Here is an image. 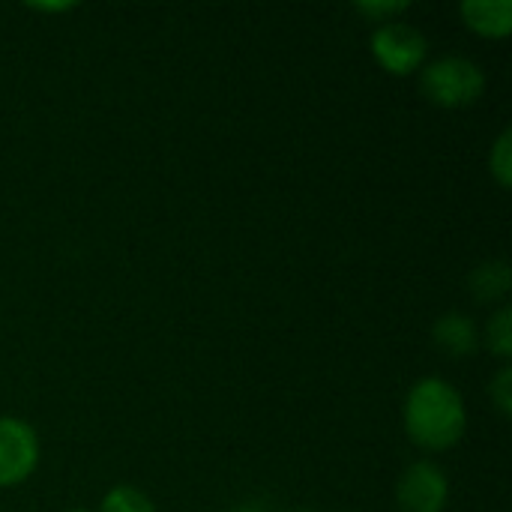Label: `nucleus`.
I'll return each mask as SVG.
<instances>
[{"label": "nucleus", "instance_id": "6", "mask_svg": "<svg viewBox=\"0 0 512 512\" xmlns=\"http://www.w3.org/2000/svg\"><path fill=\"white\" fill-rule=\"evenodd\" d=\"M432 342L438 351H444L453 360H465V357H474L480 351L477 324L471 318H465L462 312L441 315L432 327Z\"/></svg>", "mask_w": 512, "mask_h": 512}, {"label": "nucleus", "instance_id": "5", "mask_svg": "<svg viewBox=\"0 0 512 512\" xmlns=\"http://www.w3.org/2000/svg\"><path fill=\"white\" fill-rule=\"evenodd\" d=\"M396 504L402 512H444L450 504V480L441 465L420 459L408 465L396 483Z\"/></svg>", "mask_w": 512, "mask_h": 512}, {"label": "nucleus", "instance_id": "3", "mask_svg": "<svg viewBox=\"0 0 512 512\" xmlns=\"http://www.w3.org/2000/svg\"><path fill=\"white\" fill-rule=\"evenodd\" d=\"M369 51L387 75L408 78L423 69L426 54H429V39L423 36L420 27L399 18V21H387L372 30Z\"/></svg>", "mask_w": 512, "mask_h": 512}, {"label": "nucleus", "instance_id": "10", "mask_svg": "<svg viewBox=\"0 0 512 512\" xmlns=\"http://www.w3.org/2000/svg\"><path fill=\"white\" fill-rule=\"evenodd\" d=\"M486 348L498 357V360H510L512 357V309L501 306L489 324H486Z\"/></svg>", "mask_w": 512, "mask_h": 512}, {"label": "nucleus", "instance_id": "1", "mask_svg": "<svg viewBox=\"0 0 512 512\" xmlns=\"http://www.w3.org/2000/svg\"><path fill=\"white\" fill-rule=\"evenodd\" d=\"M408 441L426 453L453 450L468 432V408L462 393L444 378H420L402 405Z\"/></svg>", "mask_w": 512, "mask_h": 512}, {"label": "nucleus", "instance_id": "4", "mask_svg": "<svg viewBox=\"0 0 512 512\" xmlns=\"http://www.w3.org/2000/svg\"><path fill=\"white\" fill-rule=\"evenodd\" d=\"M39 435L21 417H0V489L27 483L39 468Z\"/></svg>", "mask_w": 512, "mask_h": 512}, {"label": "nucleus", "instance_id": "7", "mask_svg": "<svg viewBox=\"0 0 512 512\" xmlns=\"http://www.w3.org/2000/svg\"><path fill=\"white\" fill-rule=\"evenodd\" d=\"M459 15L468 30H474L483 39H507L512 30V3H480V0H465L459 3Z\"/></svg>", "mask_w": 512, "mask_h": 512}, {"label": "nucleus", "instance_id": "11", "mask_svg": "<svg viewBox=\"0 0 512 512\" xmlns=\"http://www.w3.org/2000/svg\"><path fill=\"white\" fill-rule=\"evenodd\" d=\"M489 174L495 177V183H498L501 189H510V183H512V132L510 129H504V132L495 138L492 150H489Z\"/></svg>", "mask_w": 512, "mask_h": 512}, {"label": "nucleus", "instance_id": "13", "mask_svg": "<svg viewBox=\"0 0 512 512\" xmlns=\"http://www.w3.org/2000/svg\"><path fill=\"white\" fill-rule=\"evenodd\" d=\"M489 399H492V405L498 408V414L504 417V420H510L512 417V369L504 363L501 369H498V375L492 378V384H489Z\"/></svg>", "mask_w": 512, "mask_h": 512}, {"label": "nucleus", "instance_id": "9", "mask_svg": "<svg viewBox=\"0 0 512 512\" xmlns=\"http://www.w3.org/2000/svg\"><path fill=\"white\" fill-rule=\"evenodd\" d=\"M99 512H156L153 498L138 486H114L105 492Z\"/></svg>", "mask_w": 512, "mask_h": 512}, {"label": "nucleus", "instance_id": "14", "mask_svg": "<svg viewBox=\"0 0 512 512\" xmlns=\"http://www.w3.org/2000/svg\"><path fill=\"white\" fill-rule=\"evenodd\" d=\"M234 512H261V510H255V507H243V510H234Z\"/></svg>", "mask_w": 512, "mask_h": 512}, {"label": "nucleus", "instance_id": "8", "mask_svg": "<svg viewBox=\"0 0 512 512\" xmlns=\"http://www.w3.org/2000/svg\"><path fill=\"white\" fill-rule=\"evenodd\" d=\"M468 285H471V294H474L477 303H498V300H504V297L510 294V264H507L504 258H498V261H483V264L471 273Z\"/></svg>", "mask_w": 512, "mask_h": 512}, {"label": "nucleus", "instance_id": "2", "mask_svg": "<svg viewBox=\"0 0 512 512\" xmlns=\"http://www.w3.org/2000/svg\"><path fill=\"white\" fill-rule=\"evenodd\" d=\"M420 90L438 108H468L486 93V72L462 54H447L420 69Z\"/></svg>", "mask_w": 512, "mask_h": 512}, {"label": "nucleus", "instance_id": "15", "mask_svg": "<svg viewBox=\"0 0 512 512\" xmlns=\"http://www.w3.org/2000/svg\"><path fill=\"white\" fill-rule=\"evenodd\" d=\"M69 512H87V510H69Z\"/></svg>", "mask_w": 512, "mask_h": 512}, {"label": "nucleus", "instance_id": "12", "mask_svg": "<svg viewBox=\"0 0 512 512\" xmlns=\"http://www.w3.org/2000/svg\"><path fill=\"white\" fill-rule=\"evenodd\" d=\"M354 9H357V15H363L369 24L381 27V24H387V21H399V18L411 9V3H405V0H399V3H393V0H387V3H357Z\"/></svg>", "mask_w": 512, "mask_h": 512}]
</instances>
